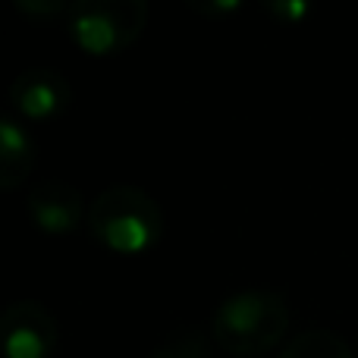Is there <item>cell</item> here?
I'll return each instance as SVG.
<instances>
[{
    "mask_svg": "<svg viewBox=\"0 0 358 358\" xmlns=\"http://www.w3.org/2000/svg\"><path fill=\"white\" fill-rule=\"evenodd\" d=\"M289 327V305L283 292L242 289L227 296L210 317V336L233 358H264Z\"/></svg>",
    "mask_w": 358,
    "mask_h": 358,
    "instance_id": "1",
    "label": "cell"
},
{
    "mask_svg": "<svg viewBox=\"0 0 358 358\" xmlns=\"http://www.w3.org/2000/svg\"><path fill=\"white\" fill-rule=\"evenodd\" d=\"M88 229L113 255H142L164 236V210L138 185H110L88 204Z\"/></svg>",
    "mask_w": 358,
    "mask_h": 358,
    "instance_id": "2",
    "label": "cell"
},
{
    "mask_svg": "<svg viewBox=\"0 0 358 358\" xmlns=\"http://www.w3.org/2000/svg\"><path fill=\"white\" fill-rule=\"evenodd\" d=\"M148 25L145 0H73L66 31L85 54L110 57L132 48Z\"/></svg>",
    "mask_w": 358,
    "mask_h": 358,
    "instance_id": "3",
    "label": "cell"
},
{
    "mask_svg": "<svg viewBox=\"0 0 358 358\" xmlns=\"http://www.w3.org/2000/svg\"><path fill=\"white\" fill-rule=\"evenodd\" d=\"M0 343L6 358H50L57 349V317L35 299L10 302L0 315Z\"/></svg>",
    "mask_w": 358,
    "mask_h": 358,
    "instance_id": "4",
    "label": "cell"
},
{
    "mask_svg": "<svg viewBox=\"0 0 358 358\" xmlns=\"http://www.w3.org/2000/svg\"><path fill=\"white\" fill-rule=\"evenodd\" d=\"M10 104L22 120H50L73 104V88L60 69L31 66L13 79Z\"/></svg>",
    "mask_w": 358,
    "mask_h": 358,
    "instance_id": "5",
    "label": "cell"
},
{
    "mask_svg": "<svg viewBox=\"0 0 358 358\" xmlns=\"http://www.w3.org/2000/svg\"><path fill=\"white\" fill-rule=\"evenodd\" d=\"M25 210H29L31 223L48 236H66L82 227V217L88 220L82 192L63 179H41L31 185Z\"/></svg>",
    "mask_w": 358,
    "mask_h": 358,
    "instance_id": "6",
    "label": "cell"
},
{
    "mask_svg": "<svg viewBox=\"0 0 358 358\" xmlns=\"http://www.w3.org/2000/svg\"><path fill=\"white\" fill-rule=\"evenodd\" d=\"M38 145L16 117H0V189L13 192L31 176Z\"/></svg>",
    "mask_w": 358,
    "mask_h": 358,
    "instance_id": "7",
    "label": "cell"
},
{
    "mask_svg": "<svg viewBox=\"0 0 358 358\" xmlns=\"http://www.w3.org/2000/svg\"><path fill=\"white\" fill-rule=\"evenodd\" d=\"M277 358H352V349L340 334L315 327L292 336Z\"/></svg>",
    "mask_w": 358,
    "mask_h": 358,
    "instance_id": "8",
    "label": "cell"
},
{
    "mask_svg": "<svg viewBox=\"0 0 358 358\" xmlns=\"http://www.w3.org/2000/svg\"><path fill=\"white\" fill-rule=\"evenodd\" d=\"M217 340L201 327H182L170 334L148 358H217Z\"/></svg>",
    "mask_w": 358,
    "mask_h": 358,
    "instance_id": "9",
    "label": "cell"
},
{
    "mask_svg": "<svg viewBox=\"0 0 358 358\" xmlns=\"http://www.w3.org/2000/svg\"><path fill=\"white\" fill-rule=\"evenodd\" d=\"M69 0H16V10L22 16L35 19V22H44V19L54 16H69Z\"/></svg>",
    "mask_w": 358,
    "mask_h": 358,
    "instance_id": "10",
    "label": "cell"
},
{
    "mask_svg": "<svg viewBox=\"0 0 358 358\" xmlns=\"http://www.w3.org/2000/svg\"><path fill=\"white\" fill-rule=\"evenodd\" d=\"M261 6H264V10L271 13L277 22H283V25L302 22V19L311 13V3H308V0H264Z\"/></svg>",
    "mask_w": 358,
    "mask_h": 358,
    "instance_id": "11",
    "label": "cell"
},
{
    "mask_svg": "<svg viewBox=\"0 0 358 358\" xmlns=\"http://www.w3.org/2000/svg\"><path fill=\"white\" fill-rule=\"evenodd\" d=\"M195 13L201 16H227V13H236L242 6V0H185Z\"/></svg>",
    "mask_w": 358,
    "mask_h": 358,
    "instance_id": "12",
    "label": "cell"
}]
</instances>
